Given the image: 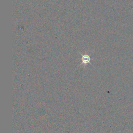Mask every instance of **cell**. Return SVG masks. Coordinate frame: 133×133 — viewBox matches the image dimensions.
<instances>
[{
    "mask_svg": "<svg viewBox=\"0 0 133 133\" xmlns=\"http://www.w3.org/2000/svg\"><path fill=\"white\" fill-rule=\"evenodd\" d=\"M81 54V53H80ZM81 55H82V63L79 65V66L82 65L83 64L85 65L88 64V63H89L90 64H91V63H90V60H91V58L89 56H88V55H82V54H81Z\"/></svg>",
    "mask_w": 133,
    "mask_h": 133,
    "instance_id": "6da1fadb",
    "label": "cell"
}]
</instances>
